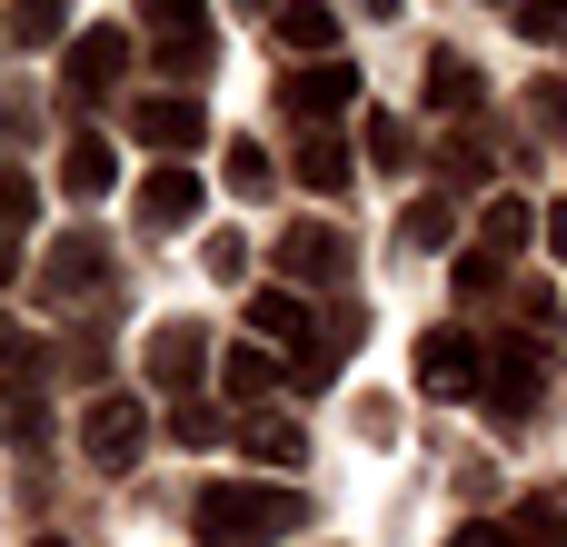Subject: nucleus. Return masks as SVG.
Segmentation results:
<instances>
[{
    "label": "nucleus",
    "mask_w": 567,
    "mask_h": 547,
    "mask_svg": "<svg viewBox=\"0 0 567 547\" xmlns=\"http://www.w3.org/2000/svg\"><path fill=\"white\" fill-rule=\"evenodd\" d=\"M299 488H279V478H229V488H199V508H189V528L199 547H269L299 528Z\"/></svg>",
    "instance_id": "obj_1"
},
{
    "label": "nucleus",
    "mask_w": 567,
    "mask_h": 547,
    "mask_svg": "<svg viewBox=\"0 0 567 547\" xmlns=\"http://www.w3.org/2000/svg\"><path fill=\"white\" fill-rule=\"evenodd\" d=\"M140 448H150V409H130V399H90V409H80V458H90L100 478H130Z\"/></svg>",
    "instance_id": "obj_2"
},
{
    "label": "nucleus",
    "mask_w": 567,
    "mask_h": 547,
    "mask_svg": "<svg viewBox=\"0 0 567 547\" xmlns=\"http://www.w3.org/2000/svg\"><path fill=\"white\" fill-rule=\"evenodd\" d=\"M478 399H488V419H498V429H518V419H538V399H548V359H538L528 339H508V349L488 359V379H478Z\"/></svg>",
    "instance_id": "obj_3"
},
{
    "label": "nucleus",
    "mask_w": 567,
    "mask_h": 547,
    "mask_svg": "<svg viewBox=\"0 0 567 547\" xmlns=\"http://www.w3.org/2000/svg\"><path fill=\"white\" fill-rule=\"evenodd\" d=\"M478 379H488L478 329H429V339H419V389H429V399H478Z\"/></svg>",
    "instance_id": "obj_4"
},
{
    "label": "nucleus",
    "mask_w": 567,
    "mask_h": 547,
    "mask_svg": "<svg viewBox=\"0 0 567 547\" xmlns=\"http://www.w3.org/2000/svg\"><path fill=\"white\" fill-rule=\"evenodd\" d=\"M349 90H359V70H349V60H299V70L279 80V100H289V120H299V130H329V120L349 110Z\"/></svg>",
    "instance_id": "obj_5"
},
{
    "label": "nucleus",
    "mask_w": 567,
    "mask_h": 547,
    "mask_svg": "<svg viewBox=\"0 0 567 547\" xmlns=\"http://www.w3.org/2000/svg\"><path fill=\"white\" fill-rule=\"evenodd\" d=\"M130 140H140V149H169V159H179V149H199V140H209V110H199L189 90H150V100L130 110Z\"/></svg>",
    "instance_id": "obj_6"
},
{
    "label": "nucleus",
    "mask_w": 567,
    "mask_h": 547,
    "mask_svg": "<svg viewBox=\"0 0 567 547\" xmlns=\"http://www.w3.org/2000/svg\"><path fill=\"white\" fill-rule=\"evenodd\" d=\"M339 279H349V239L319 229V219H299L279 239V289H339Z\"/></svg>",
    "instance_id": "obj_7"
},
{
    "label": "nucleus",
    "mask_w": 567,
    "mask_h": 547,
    "mask_svg": "<svg viewBox=\"0 0 567 547\" xmlns=\"http://www.w3.org/2000/svg\"><path fill=\"white\" fill-rule=\"evenodd\" d=\"M140 369H150V389H199V369H209V329H199V319H159L150 349H140Z\"/></svg>",
    "instance_id": "obj_8"
},
{
    "label": "nucleus",
    "mask_w": 567,
    "mask_h": 547,
    "mask_svg": "<svg viewBox=\"0 0 567 547\" xmlns=\"http://www.w3.org/2000/svg\"><path fill=\"white\" fill-rule=\"evenodd\" d=\"M120 70H130V30H70V50H60V80H70L80 100H100Z\"/></svg>",
    "instance_id": "obj_9"
},
{
    "label": "nucleus",
    "mask_w": 567,
    "mask_h": 547,
    "mask_svg": "<svg viewBox=\"0 0 567 547\" xmlns=\"http://www.w3.org/2000/svg\"><path fill=\"white\" fill-rule=\"evenodd\" d=\"M100 279H110V249H100L90 229H70V239H50V259H40V289H50V299H90Z\"/></svg>",
    "instance_id": "obj_10"
},
{
    "label": "nucleus",
    "mask_w": 567,
    "mask_h": 547,
    "mask_svg": "<svg viewBox=\"0 0 567 547\" xmlns=\"http://www.w3.org/2000/svg\"><path fill=\"white\" fill-rule=\"evenodd\" d=\"M239 448H249L269 478H299V458H309V429H299V419H279V409H249V419H239Z\"/></svg>",
    "instance_id": "obj_11"
},
{
    "label": "nucleus",
    "mask_w": 567,
    "mask_h": 547,
    "mask_svg": "<svg viewBox=\"0 0 567 547\" xmlns=\"http://www.w3.org/2000/svg\"><path fill=\"white\" fill-rule=\"evenodd\" d=\"M429 110H439V120H478V110H488V80H478V60H458V50H429Z\"/></svg>",
    "instance_id": "obj_12"
},
{
    "label": "nucleus",
    "mask_w": 567,
    "mask_h": 547,
    "mask_svg": "<svg viewBox=\"0 0 567 547\" xmlns=\"http://www.w3.org/2000/svg\"><path fill=\"white\" fill-rule=\"evenodd\" d=\"M269 30H279V50H299V60H339V10H329V0H279Z\"/></svg>",
    "instance_id": "obj_13"
},
{
    "label": "nucleus",
    "mask_w": 567,
    "mask_h": 547,
    "mask_svg": "<svg viewBox=\"0 0 567 547\" xmlns=\"http://www.w3.org/2000/svg\"><path fill=\"white\" fill-rule=\"evenodd\" d=\"M110 179H120L110 140H100V130H70V140H60V189H70V199H100Z\"/></svg>",
    "instance_id": "obj_14"
},
{
    "label": "nucleus",
    "mask_w": 567,
    "mask_h": 547,
    "mask_svg": "<svg viewBox=\"0 0 567 547\" xmlns=\"http://www.w3.org/2000/svg\"><path fill=\"white\" fill-rule=\"evenodd\" d=\"M289 169H299L309 189H349V179H359V159H349V140H339V130H299Z\"/></svg>",
    "instance_id": "obj_15"
},
{
    "label": "nucleus",
    "mask_w": 567,
    "mask_h": 547,
    "mask_svg": "<svg viewBox=\"0 0 567 547\" xmlns=\"http://www.w3.org/2000/svg\"><path fill=\"white\" fill-rule=\"evenodd\" d=\"M140 219H150V229L199 219V169H150V179H140Z\"/></svg>",
    "instance_id": "obj_16"
},
{
    "label": "nucleus",
    "mask_w": 567,
    "mask_h": 547,
    "mask_svg": "<svg viewBox=\"0 0 567 547\" xmlns=\"http://www.w3.org/2000/svg\"><path fill=\"white\" fill-rule=\"evenodd\" d=\"M279 379H289V369H279L259 339H249V349H219V389H229V399H269Z\"/></svg>",
    "instance_id": "obj_17"
},
{
    "label": "nucleus",
    "mask_w": 567,
    "mask_h": 547,
    "mask_svg": "<svg viewBox=\"0 0 567 547\" xmlns=\"http://www.w3.org/2000/svg\"><path fill=\"white\" fill-rule=\"evenodd\" d=\"M478 239L508 259V249H528V239H538V209H528V199H488V209H478Z\"/></svg>",
    "instance_id": "obj_18"
},
{
    "label": "nucleus",
    "mask_w": 567,
    "mask_h": 547,
    "mask_svg": "<svg viewBox=\"0 0 567 547\" xmlns=\"http://www.w3.org/2000/svg\"><path fill=\"white\" fill-rule=\"evenodd\" d=\"M20 50H50L60 30H70V0H10V20H0Z\"/></svg>",
    "instance_id": "obj_19"
},
{
    "label": "nucleus",
    "mask_w": 567,
    "mask_h": 547,
    "mask_svg": "<svg viewBox=\"0 0 567 547\" xmlns=\"http://www.w3.org/2000/svg\"><path fill=\"white\" fill-rule=\"evenodd\" d=\"M219 179H229L239 199H269V179H279V169H269V149H259V140H229V149H219Z\"/></svg>",
    "instance_id": "obj_20"
},
{
    "label": "nucleus",
    "mask_w": 567,
    "mask_h": 547,
    "mask_svg": "<svg viewBox=\"0 0 567 547\" xmlns=\"http://www.w3.org/2000/svg\"><path fill=\"white\" fill-rule=\"evenodd\" d=\"M508 547H567V508L548 498V488H538V498L508 518Z\"/></svg>",
    "instance_id": "obj_21"
},
{
    "label": "nucleus",
    "mask_w": 567,
    "mask_h": 547,
    "mask_svg": "<svg viewBox=\"0 0 567 547\" xmlns=\"http://www.w3.org/2000/svg\"><path fill=\"white\" fill-rule=\"evenodd\" d=\"M449 229H458V209H449V199H409V209H399V249H439Z\"/></svg>",
    "instance_id": "obj_22"
},
{
    "label": "nucleus",
    "mask_w": 567,
    "mask_h": 547,
    "mask_svg": "<svg viewBox=\"0 0 567 547\" xmlns=\"http://www.w3.org/2000/svg\"><path fill=\"white\" fill-rule=\"evenodd\" d=\"M140 30L150 40H189V30H209V10L199 0H140Z\"/></svg>",
    "instance_id": "obj_23"
},
{
    "label": "nucleus",
    "mask_w": 567,
    "mask_h": 547,
    "mask_svg": "<svg viewBox=\"0 0 567 547\" xmlns=\"http://www.w3.org/2000/svg\"><path fill=\"white\" fill-rule=\"evenodd\" d=\"M209 60H219V40H209V30H189V40H159V70H169V80H199Z\"/></svg>",
    "instance_id": "obj_24"
},
{
    "label": "nucleus",
    "mask_w": 567,
    "mask_h": 547,
    "mask_svg": "<svg viewBox=\"0 0 567 547\" xmlns=\"http://www.w3.org/2000/svg\"><path fill=\"white\" fill-rule=\"evenodd\" d=\"M379 169H409V120H389V110H369V140H359Z\"/></svg>",
    "instance_id": "obj_25"
},
{
    "label": "nucleus",
    "mask_w": 567,
    "mask_h": 547,
    "mask_svg": "<svg viewBox=\"0 0 567 547\" xmlns=\"http://www.w3.org/2000/svg\"><path fill=\"white\" fill-rule=\"evenodd\" d=\"M518 40H567V0H508Z\"/></svg>",
    "instance_id": "obj_26"
},
{
    "label": "nucleus",
    "mask_w": 567,
    "mask_h": 547,
    "mask_svg": "<svg viewBox=\"0 0 567 547\" xmlns=\"http://www.w3.org/2000/svg\"><path fill=\"white\" fill-rule=\"evenodd\" d=\"M199 259H209V279H249V239H239V229H209Z\"/></svg>",
    "instance_id": "obj_27"
},
{
    "label": "nucleus",
    "mask_w": 567,
    "mask_h": 547,
    "mask_svg": "<svg viewBox=\"0 0 567 547\" xmlns=\"http://www.w3.org/2000/svg\"><path fill=\"white\" fill-rule=\"evenodd\" d=\"M219 429H229V419H219V409H209V399H189V409H179V419H169V438H179V448H209V438H219Z\"/></svg>",
    "instance_id": "obj_28"
},
{
    "label": "nucleus",
    "mask_w": 567,
    "mask_h": 547,
    "mask_svg": "<svg viewBox=\"0 0 567 547\" xmlns=\"http://www.w3.org/2000/svg\"><path fill=\"white\" fill-rule=\"evenodd\" d=\"M40 209V189H30V169H0V229L20 239V219Z\"/></svg>",
    "instance_id": "obj_29"
},
{
    "label": "nucleus",
    "mask_w": 567,
    "mask_h": 547,
    "mask_svg": "<svg viewBox=\"0 0 567 547\" xmlns=\"http://www.w3.org/2000/svg\"><path fill=\"white\" fill-rule=\"evenodd\" d=\"M498 279H508V259H498V249H468V259H458V289H468V299H488Z\"/></svg>",
    "instance_id": "obj_30"
},
{
    "label": "nucleus",
    "mask_w": 567,
    "mask_h": 547,
    "mask_svg": "<svg viewBox=\"0 0 567 547\" xmlns=\"http://www.w3.org/2000/svg\"><path fill=\"white\" fill-rule=\"evenodd\" d=\"M518 329L548 339V329H558V289H518Z\"/></svg>",
    "instance_id": "obj_31"
},
{
    "label": "nucleus",
    "mask_w": 567,
    "mask_h": 547,
    "mask_svg": "<svg viewBox=\"0 0 567 547\" xmlns=\"http://www.w3.org/2000/svg\"><path fill=\"white\" fill-rule=\"evenodd\" d=\"M538 120H548V130H567V80H538Z\"/></svg>",
    "instance_id": "obj_32"
},
{
    "label": "nucleus",
    "mask_w": 567,
    "mask_h": 547,
    "mask_svg": "<svg viewBox=\"0 0 567 547\" xmlns=\"http://www.w3.org/2000/svg\"><path fill=\"white\" fill-rule=\"evenodd\" d=\"M538 239H548V249L567 259V199H548V209H538Z\"/></svg>",
    "instance_id": "obj_33"
},
{
    "label": "nucleus",
    "mask_w": 567,
    "mask_h": 547,
    "mask_svg": "<svg viewBox=\"0 0 567 547\" xmlns=\"http://www.w3.org/2000/svg\"><path fill=\"white\" fill-rule=\"evenodd\" d=\"M449 547H508V528H498V518H468V528H458Z\"/></svg>",
    "instance_id": "obj_34"
},
{
    "label": "nucleus",
    "mask_w": 567,
    "mask_h": 547,
    "mask_svg": "<svg viewBox=\"0 0 567 547\" xmlns=\"http://www.w3.org/2000/svg\"><path fill=\"white\" fill-rule=\"evenodd\" d=\"M10 279H20V239L0 229V289H10Z\"/></svg>",
    "instance_id": "obj_35"
},
{
    "label": "nucleus",
    "mask_w": 567,
    "mask_h": 547,
    "mask_svg": "<svg viewBox=\"0 0 567 547\" xmlns=\"http://www.w3.org/2000/svg\"><path fill=\"white\" fill-rule=\"evenodd\" d=\"M389 10H399V0H369V20H389Z\"/></svg>",
    "instance_id": "obj_36"
},
{
    "label": "nucleus",
    "mask_w": 567,
    "mask_h": 547,
    "mask_svg": "<svg viewBox=\"0 0 567 547\" xmlns=\"http://www.w3.org/2000/svg\"><path fill=\"white\" fill-rule=\"evenodd\" d=\"M30 547H70V538H30Z\"/></svg>",
    "instance_id": "obj_37"
},
{
    "label": "nucleus",
    "mask_w": 567,
    "mask_h": 547,
    "mask_svg": "<svg viewBox=\"0 0 567 547\" xmlns=\"http://www.w3.org/2000/svg\"><path fill=\"white\" fill-rule=\"evenodd\" d=\"M249 10H279V0H249Z\"/></svg>",
    "instance_id": "obj_38"
}]
</instances>
